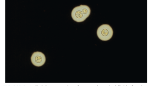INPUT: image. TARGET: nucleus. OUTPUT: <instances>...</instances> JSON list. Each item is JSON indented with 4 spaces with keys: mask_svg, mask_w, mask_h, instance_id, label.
I'll return each instance as SVG.
<instances>
[{
    "mask_svg": "<svg viewBox=\"0 0 153 86\" xmlns=\"http://www.w3.org/2000/svg\"><path fill=\"white\" fill-rule=\"evenodd\" d=\"M113 30L111 26L108 24H103L99 27L97 31L98 38L101 40L106 41L112 38Z\"/></svg>",
    "mask_w": 153,
    "mask_h": 86,
    "instance_id": "nucleus-1",
    "label": "nucleus"
},
{
    "mask_svg": "<svg viewBox=\"0 0 153 86\" xmlns=\"http://www.w3.org/2000/svg\"><path fill=\"white\" fill-rule=\"evenodd\" d=\"M32 63L36 67H41L45 63L46 57L41 52H35L31 57Z\"/></svg>",
    "mask_w": 153,
    "mask_h": 86,
    "instance_id": "nucleus-2",
    "label": "nucleus"
},
{
    "mask_svg": "<svg viewBox=\"0 0 153 86\" xmlns=\"http://www.w3.org/2000/svg\"><path fill=\"white\" fill-rule=\"evenodd\" d=\"M71 17L73 20L78 23L82 22L87 19L83 13L81 5L73 9L71 12Z\"/></svg>",
    "mask_w": 153,
    "mask_h": 86,
    "instance_id": "nucleus-3",
    "label": "nucleus"
}]
</instances>
